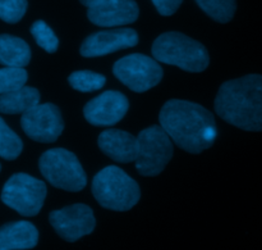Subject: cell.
<instances>
[{
  "mask_svg": "<svg viewBox=\"0 0 262 250\" xmlns=\"http://www.w3.org/2000/svg\"><path fill=\"white\" fill-rule=\"evenodd\" d=\"M30 61L31 49L25 40L7 33L0 35V64L23 68Z\"/></svg>",
  "mask_w": 262,
  "mask_h": 250,
  "instance_id": "obj_16",
  "label": "cell"
},
{
  "mask_svg": "<svg viewBox=\"0 0 262 250\" xmlns=\"http://www.w3.org/2000/svg\"><path fill=\"white\" fill-rule=\"evenodd\" d=\"M49 221L56 234L69 243L90 235L96 226L94 210L86 204H73L63 209L53 210Z\"/></svg>",
  "mask_w": 262,
  "mask_h": 250,
  "instance_id": "obj_10",
  "label": "cell"
},
{
  "mask_svg": "<svg viewBox=\"0 0 262 250\" xmlns=\"http://www.w3.org/2000/svg\"><path fill=\"white\" fill-rule=\"evenodd\" d=\"M129 103L119 91H105L94 98L83 109L87 122L94 126H113L120 122L127 114Z\"/></svg>",
  "mask_w": 262,
  "mask_h": 250,
  "instance_id": "obj_11",
  "label": "cell"
},
{
  "mask_svg": "<svg viewBox=\"0 0 262 250\" xmlns=\"http://www.w3.org/2000/svg\"><path fill=\"white\" fill-rule=\"evenodd\" d=\"M79 2H81L84 7L89 8V7H91L92 4H95L96 2H99V0H79Z\"/></svg>",
  "mask_w": 262,
  "mask_h": 250,
  "instance_id": "obj_25",
  "label": "cell"
},
{
  "mask_svg": "<svg viewBox=\"0 0 262 250\" xmlns=\"http://www.w3.org/2000/svg\"><path fill=\"white\" fill-rule=\"evenodd\" d=\"M215 110L225 122L245 131H262V76L247 74L224 82L215 99Z\"/></svg>",
  "mask_w": 262,
  "mask_h": 250,
  "instance_id": "obj_2",
  "label": "cell"
},
{
  "mask_svg": "<svg viewBox=\"0 0 262 250\" xmlns=\"http://www.w3.org/2000/svg\"><path fill=\"white\" fill-rule=\"evenodd\" d=\"M161 15H171L178 10L183 0H151Z\"/></svg>",
  "mask_w": 262,
  "mask_h": 250,
  "instance_id": "obj_24",
  "label": "cell"
},
{
  "mask_svg": "<svg viewBox=\"0 0 262 250\" xmlns=\"http://www.w3.org/2000/svg\"><path fill=\"white\" fill-rule=\"evenodd\" d=\"M40 103V92L37 89L23 86L14 91L0 95V113L20 114L27 112Z\"/></svg>",
  "mask_w": 262,
  "mask_h": 250,
  "instance_id": "obj_17",
  "label": "cell"
},
{
  "mask_svg": "<svg viewBox=\"0 0 262 250\" xmlns=\"http://www.w3.org/2000/svg\"><path fill=\"white\" fill-rule=\"evenodd\" d=\"M99 148L113 161L130 163L137 159L138 141L130 133L122 130H106L100 133Z\"/></svg>",
  "mask_w": 262,
  "mask_h": 250,
  "instance_id": "obj_14",
  "label": "cell"
},
{
  "mask_svg": "<svg viewBox=\"0 0 262 250\" xmlns=\"http://www.w3.org/2000/svg\"><path fill=\"white\" fill-rule=\"evenodd\" d=\"M138 14L136 0H99L87 10L89 20L101 27L129 25L137 20Z\"/></svg>",
  "mask_w": 262,
  "mask_h": 250,
  "instance_id": "obj_13",
  "label": "cell"
},
{
  "mask_svg": "<svg viewBox=\"0 0 262 250\" xmlns=\"http://www.w3.org/2000/svg\"><path fill=\"white\" fill-rule=\"evenodd\" d=\"M138 156L136 168L142 176H158L173 157V144L161 126H151L137 138Z\"/></svg>",
  "mask_w": 262,
  "mask_h": 250,
  "instance_id": "obj_6",
  "label": "cell"
},
{
  "mask_svg": "<svg viewBox=\"0 0 262 250\" xmlns=\"http://www.w3.org/2000/svg\"><path fill=\"white\" fill-rule=\"evenodd\" d=\"M159 120L169 138L188 153H201L216 140L217 128L214 116L196 103L169 100L161 108Z\"/></svg>",
  "mask_w": 262,
  "mask_h": 250,
  "instance_id": "obj_1",
  "label": "cell"
},
{
  "mask_svg": "<svg viewBox=\"0 0 262 250\" xmlns=\"http://www.w3.org/2000/svg\"><path fill=\"white\" fill-rule=\"evenodd\" d=\"M196 3L209 17L219 23L232 21L237 10L235 0H196Z\"/></svg>",
  "mask_w": 262,
  "mask_h": 250,
  "instance_id": "obj_18",
  "label": "cell"
},
{
  "mask_svg": "<svg viewBox=\"0 0 262 250\" xmlns=\"http://www.w3.org/2000/svg\"><path fill=\"white\" fill-rule=\"evenodd\" d=\"M28 74L25 68L5 67L0 69V95L14 91L26 85Z\"/></svg>",
  "mask_w": 262,
  "mask_h": 250,
  "instance_id": "obj_21",
  "label": "cell"
},
{
  "mask_svg": "<svg viewBox=\"0 0 262 250\" xmlns=\"http://www.w3.org/2000/svg\"><path fill=\"white\" fill-rule=\"evenodd\" d=\"M20 125L26 135L38 143H54L64 130L60 110L51 103H38L23 113Z\"/></svg>",
  "mask_w": 262,
  "mask_h": 250,
  "instance_id": "obj_9",
  "label": "cell"
},
{
  "mask_svg": "<svg viewBox=\"0 0 262 250\" xmlns=\"http://www.w3.org/2000/svg\"><path fill=\"white\" fill-rule=\"evenodd\" d=\"M27 0H0V20L7 23L19 22L27 10Z\"/></svg>",
  "mask_w": 262,
  "mask_h": 250,
  "instance_id": "obj_23",
  "label": "cell"
},
{
  "mask_svg": "<svg viewBox=\"0 0 262 250\" xmlns=\"http://www.w3.org/2000/svg\"><path fill=\"white\" fill-rule=\"evenodd\" d=\"M152 55L161 63L177 66L187 72H202L210 62L206 48L181 32H166L152 44Z\"/></svg>",
  "mask_w": 262,
  "mask_h": 250,
  "instance_id": "obj_3",
  "label": "cell"
},
{
  "mask_svg": "<svg viewBox=\"0 0 262 250\" xmlns=\"http://www.w3.org/2000/svg\"><path fill=\"white\" fill-rule=\"evenodd\" d=\"M0 171H2V164H0Z\"/></svg>",
  "mask_w": 262,
  "mask_h": 250,
  "instance_id": "obj_26",
  "label": "cell"
},
{
  "mask_svg": "<svg viewBox=\"0 0 262 250\" xmlns=\"http://www.w3.org/2000/svg\"><path fill=\"white\" fill-rule=\"evenodd\" d=\"M69 85L81 92H92L102 89L106 82L102 74L91 71H77L69 76Z\"/></svg>",
  "mask_w": 262,
  "mask_h": 250,
  "instance_id": "obj_20",
  "label": "cell"
},
{
  "mask_svg": "<svg viewBox=\"0 0 262 250\" xmlns=\"http://www.w3.org/2000/svg\"><path fill=\"white\" fill-rule=\"evenodd\" d=\"M42 176L58 189L81 191L86 187V172L72 151L56 148L45 151L38 161Z\"/></svg>",
  "mask_w": 262,
  "mask_h": 250,
  "instance_id": "obj_5",
  "label": "cell"
},
{
  "mask_svg": "<svg viewBox=\"0 0 262 250\" xmlns=\"http://www.w3.org/2000/svg\"><path fill=\"white\" fill-rule=\"evenodd\" d=\"M138 44V33L132 28L100 31L86 37L82 43L81 54L86 58L102 56L123 49L133 48Z\"/></svg>",
  "mask_w": 262,
  "mask_h": 250,
  "instance_id": "obj_12",
  "label": "cell"
},
{
  "mask_svg": "<svg viewBox=\"0 0 262 250\" xmlns=\"http://www.w3.org/2000/svg\"><path fill=\"white\" fill-rule=\"evenodd\" d=\"M23 143L19 136L0 117V157L7 161H14L22 153Z\"/></svg>",
  "mask_w": 262,
  "mask_h": 250,
  "instance_id": "obj_19",
  "label": "cell"
},
{
  "mask_svg": "<svg viewBox=\"0 0 262 250\" xmlns=\"http://www.w3.org/2000/svg\"><path fill=\"white\" fill-rule=\"evenodd\" d=\"M31 33L35 37L38 46H41L45 51H48V53H55L58 50V37L54 33V31L43 21H36L31 26Z\"/></svg>",
  "mask_w": 262,
  "mask_h": 250,
  "instance_id": "obj_22",
  "label": "cell"
},
{
  "mask_svg": "<svg viewBox=\"0 0 262 250\" xmlns=\"http://www.w3.org/2000/svg\"><path fill=\"white\" fill-rule=\"evenodd\" d=\"M92 194L101 207L117 212L129 210L141 198L137 182L117 166L105 167L94 177Z\"/></svg>",
  "mask_w": 262,
  "mask_h": 250,
  "instance_id": "obj_4",
  "label": "cell"
},
{
  "mask_svg": "<svg viewBox=\"0 0 262 250\" xmlns=\"http://www.w3.org/2000/svg\"><path fill=\"white\" fill-rule=\"evenodd\" d=\"M115 77L132 91L145 92L163 79V68L155 59L143 54L123 56L113 67Z\"/></svg>",
  "mask_w": 262,
  "mask_h": 250,
  "instance_id": "obj_8",
  "label": "cell"
},
{
  "mask_svg": "<svg viewBox=\"0 0 262 250\" xmlns=\"http://www.w3.org/2000/svg\"><path fill=\"white\" fill-rule=\"evenodd\" d=\"M46 185L26 174H15L5 182L2 200L5 205L25 217L38 215L46 198Z\"/></svg>",
  "mask_w": 262,
  "mask_h": 250,
  "instance_id": "obj_7",
  "label": "cell"
},
{
  "mask_svg": "<svg viewBox=\"0 0 262 250\" xmlns=\"http://www.w3.org/2000/svg\"><path fill=\"white\" fill-rule=\"evenodd\" d=\"M37 243V228L28 221L10 222L0 227V250L33 249Z\"/></svg>",
  "mask_w": 262,
  "mask_h": 250,
  "instance_id": "obj_15",
  "label": "cell"
}]
</instances>
